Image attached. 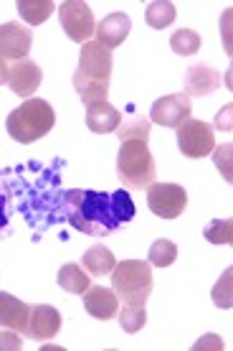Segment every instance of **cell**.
I'll list each match as a JSON object with an SVG mask.
<instances>
[{"mask_svg":"<svg viewBox=\"0 0 233 351\" xmlns=\"http://www.w3.org/2000/svg\"><path fill=\"white\" fill-rule=\"evenodd\" d=\"M231 105H225L221 112L216 114V128H225V130H231Z\"/></svg>","mask_w":233,"mask_h":351,"instance_id":"31","label":"cell"},{"mask_svg":"<svg viewBox=\"0 0 233 351\" xmlns=\"http://www.w3.org/2000/svg\"><path fill=\"white\" fill-rule=\"evenodd\" d=\"M56 282H59L66 293H77V295H81V293H87V290H89V275L81 270L77 263L64 265V267L59 270V278H56Z\"/></svg>","mask_w":233,"mask_h":351,"instance_id":"20","label":"cell"},{"mask_svg":"<svg viewBox=\"0 0 233 351\" xmlns=\"http://www.w3.org/2000/svg\"><path fill=\"white\" fill-rule=\"evenodd\" d=\"M147 206L160 219H175L188 206V193L178 184H152L147 186Z\"/></svg>","mask_w":233,"mask_h":351,"instance_id":"7","label":"cell"},{"mask_svg":"<svg viewBox=\"0 0 233 351\" xmlns=\"http://www.w3.org/2000/svg\"><path fill=\"white\" fill-rule=\"evenodd\" d=\"M109 206H112V217L117 219V224H130L135 217V202L127 191H117L109 196Z\"/></svg>","mask_w":233,"mask_h":351,"instance_id":"26","label":"cell"},{"mask_svg":"<svg viewBox=\"0 0 233 351\" xmlns=\"http://www.w3.org/2000/svg\"><path fill=\"white\" fill-rule=\"evenodd\" d=\"M231 275L233 270L228 267V270L223 272V278L218 280V285L213 288V303H216L218 308H231L233 306V295H231Z\"/></svg>","mask_w":233,"mask_h":351,"instance_id":"29","label":"cell"},{"mask_svg":"<svg viewBox=\"0 0 233 351\" xmlns=\"http://www.w3.org/2000/svg\"><path fill=\"white\" fill-rule=\"evenodd\" d=\"M81 263H84V267H87L89 275H107V272L114 270L117 260H114V255L104 245H94L92 250L84 252Z\"/></svg>","mask_w":233,"mask_h":351,"instance_id":"18","label":"cell"},{"mask_svg":"<svg viewBox=\"0 0 233 351\" xmlns=\"http://www.w3.org/2000/svg\"><path fill=\"white\" fill-rule=\"evenodd\" d=\"M31 44H33V34L26 26H20L18 21L0 26V59L20 62L31 51Z\"/></svg>","mask_w":233,"mask_h":351,"instance_id":"10","label":"cell"},{"mask_svg":"<svg viewBox=\"0 0 233 351\" xmlns=\"http://www.w3.org/2000/svg\"><path fill=\"white\" fill-rule=\"evenodd\" d=\"M175 5L173 3H167V0H155V3H150L147 5V13H145V21L150 28H155V31H163L167 28L170 23L175 21Z\"/></svg>","mask_w":233,"mask_h":351,"instance_id":"21","label":"cell"},{"mask_svg":"<svg viewBox=\"0 0 233 351\" xmlns=\"http://www.w3.org/2000/svg\"><path fill=\"white\" fill-rule=\"evenodd\" d=\"M206 239L210 245H231L233 239V221L231 219H213L206 227Z\"/></svg>","mask_w":233,"mask_h":351,"instance_id":"28","label":"cell"},{"mask_svg":"<svg viewBox=\"0 0 233 351\" xmlns=\"http://www.w3.org/2000/svg\"><path fill=\"white\" fill-rule=\"evenodd\" d=\"M77 74L89 82L109 84V77H112V53L107 51L102 44H96V41H87V44L81 46V53H79Z\"/></svg>","mask_w":233,"mask_h":351,"instance_id":"8","label":"cell"},{"mask_svg":"<svg viewBox=\"0 0 233 351\" xmlns=\"http://www.w3.org/2000/svg\"><path fill=\"white\" fill-rule=\"evenodd\" d=\"M53 10H56V5H53L51 0H18V13L31 26L46 23Z\"/></svg>","mask_w":233,"mask_h":351,"instance_id":"19","label":"cell"},{"mask_svg":"<svg viewBox=\"0 0 233 351\" xmlns=\"http://www.w3.org/2000/svg\"><path fill=\"white\" fill-rule=\"evenodd\" d=\"M117 173L127 189H147L155 184V158L142 141H124L117 153Z\"/></svg>","mask_w":233,"mask_h":351,"instance_id":"3","label":"cell"},{"mask_svg":"<svg viewBox=\"0 0 233 351\" xmlns=\"http://www.w3.org/2000/svg\"><path fill=\"white\" fill-rule=\"evenodd\" d=\"M28 313H31V306H26L20 298L10 295V293H0V326L26 336Z\"/></svg>","mask_w":233,"mask_h":351,"instance_id":"16","label":"cell"},{"mask_svg":"<svg viewBox=\"0 0 233 351\" xmlns=\"http://www.w3.org/2000/svg\"><path fill=\"white\" fill-rule=\"evenodd\" d=\"M120 324L127 334H137L139 328L147 324V311L145 306H137V303H124L120 313Z\"/></svg>","mask_w":233,"mask_h":351,"instance_id":"27","label":"cell"},{"mask_svg":"<svg viewBox=\"0 0 233 351\" xmlns=\"http://www.w3.org/2000/svg\"><path fill=\"white\" fill-rule=\"evenodd\" d=\"M61 331V313L53 306H31L28 313V339L46 341Z\"/></svg>","mask_w":233,"mask_h":351,"instance_id":"11","label":"cell"},{"mask_svg":"<svg viewBox=\"0 0 233 351\" xmlns=\"http://www.w3.org/2000/svg\"><path fill=\"white\" fill-rule=\"evenodd\" d=\"M175 130H178V148L188 158H206L216 148L213 128L208 123H203V120H185Z\"/></svg>","mask_w":233,"mask_h":351,"instance_id":"6","label":"cell"},{"mask_svg":"<svg viewBox=\"0 0 233 351\" xmlns=\"http://www.w3.org/2000/svg\"><path fill=\"white\" fill-rule=\"evenodd\" d=\"M114 132H117V138H120L122 143L124 141L147 143V138H150V120L139 117V114H130L127 120H122L120 128H117Z\"/></svg>","mask_w":233,"mask_h":351,"instance_id":"22","label":"cell"},{"mask_svg":"<svg viewBox=\"0 0 233 351\" xmlns=\"http://www.w3.org/2000/svg\"><path fill=\"white\" fill-rule=\"evenodd\" d=\"M59 18L64 34L69 36L71 41H77V44H87L96 31L94 13L81 0H66V3H61Z\"/></svg>","mask_w":233,"mask_h":351,"instance_id":"5","label":"cell"},{"mask_svg":"<svg viewBox=\"0 0 233 351\" xmlns=\"http://www.w3.org/2000/svg\"><path fill=\"white\" fill-rule=\"evenodd\" d=\"M69 202L74 204L69 221L77 229L87 232V234H109L120 227L117 219L112 217V206H109V196L96 191H71Z\"/></svg>","mask_w":233,"mask_h":351,"instance_id":"1","label":"cell"},{"mask_svg":"<svg viewBox=\"0 0 233 351\" xmlns=\"http://www.w3.org/2000/svg\"><path fill=\"white\" fill-rule=\"evenodd\" d=\"M84 308L89 316L99 318V321H109L117 316L120 311V298L112 288H102V285H89V290L84 293Z\"/></svg>","mask_w":233,"mask_h":351,"instance_id":"14","label":"cell"},{"mask_svg":"<svg viewBox=\"0 0 233 351\" xmlns=\"http://www.w3.org/2000/svg\"><path fill=\"white\" fill-rule=\"evenodd\" d=\"M231 153H233V145L231 143H225L221 148H213V163L218 166V171L223 173L225 184H231L233 181V171H231Z\"/></svg>","mask_w":233,"mask_h":351,"instance_id":"30","label":"cell"},{"mask_svg":"<svg viewBox=\"0 0 233 351\" xmlns=\"http://www.w3.org/2000/svg\"><path fill=\"white\" fill-rule=\"evenodd\" d=\"M178 260V247L170 239H157L150 245V252H147V263L152 267H170V265Z\"/></svg>","mask_w":233,"mask_h":351,"instance_id":"23","label":"cell"},{"mask_svg":"<svg viewBox=\"0 0 233 351\" xmlns=\"http://www.w3.org/2000/svg\"><path fill=\"white\" fill-rule=\"evenodd\" d=\"M41 82H44V71L36 62L31 59H20L10 66V74H8V87L13 89V95L18 97H28L33 95L36 89L41 87Z\"/></svg>","mask_w":233,"mask_h":351,"instance_id":"12","label":"cell"},{"mask_svg":"<svg viewBox=\"0 0 233 351\" xmlns=\"http://www.w3.org/2000/svg\"><path fill=\"white\" fill-rule=\"evenodd\" d=\"M122 123V114L107 99L87 107V128L92 132H114Z\"/></svg>","mask_w":233,"mask_h":351,"instance_id":"17","label":"cell"},{"mask_svg":"<svg viewBox=\"0 0 233 351\" xmlns=\"http://www.w3.org/2000/svg\"><path fill=\"white\" fill-rule=\"evenodd\" d=\"M170 49L180 56H190V53H198L200 49V36L190 28H180L170 36Z\"/></svg>","mask_w":233,"mask_h":351,"instance_id":"25","label":"cell"},{"mask_svg":"<svg viewBox=\"0 0 233 351\" xmlns=\"http://www.w3.org/2000/svg\"><path fill=\"white\" fill-rule=\"evenodd\" d=\"M8 74H10V66L5 64V59H0V84H8Z\"/></svg>","mask_w":233,"mask_h":351,"instance_id":"33","label":"cell"},{"mask_svg":"<svg viewBox=\"0 0 233 351\" xmlns=\"http://www.w3.org/2000/svg\"><path fill=\"white\" fill-rule=\"evenodd\" d=\"M74 89L79 92L81 102L87 107L94 105V102H102V99H107V95H109V84L89 82V80H84V77H79V74H74Z\"/></svg>","mask_w":233,"mask_h":351,"instance_id":"24","label":"cell"},{"mask_svg":"<svg viewBox=\"0 0 233 351\" xmlns=\"http://www.w3.org/2000/svg\"><path fill=\"white\" fill-rule=\"evenodd\" d=\"M56 123V112L53 107L46 102V99H26L20 107H16L13 112L8 114V135L20 145H28V143L41 141L44 135H49Z\"/></svg>","mask_w":233,"mask_h":351,"instance_id":"2","label":"cell"},{"mask_svg":"<svg viewBox=\"0 0 233 351\" xmlns=\"http://www.w3.org/2000/svg\"><path fill=\"white\" fill-rule=\"evenodd\" d=\"M130 31H132V21L127 13H122V10L109 13L107 18H102V23H99L94 31L96 44H102L107 51H109V49H117V46L124 44V38L130 36Z\"/></svg>","mask_w":233,"mask_h":351,"instance_id":"13","label":"cell"},{"mask_svg":"<svg viewBox=\"0 0 233 351\" xmlns=\"http://www.w3.org/2000/svg\"><path fill=\"white\" fill-rule=\"evenodd\" d=\"M112 290L122 303L145 306L152 293V265L145 260H122L112 270Z\"/></svg>","mask_w":233,"mask_h":351,"instance_id":"4","label":"cell"},{"mask_svg":"<svg viewBox=\"0 0 233 351\" xmlns=\"http://www.w3.org/2000/svg\"><path fill=\"white\" fill-rule=\"evenodd\" d=\"M190 97L185 92L178 95H167L163 99H157L152 110H150V123L163 125V128H178L185 120H190Z\"/></svg>","mask_w":233,"mask_h":351,"instance_id":"9","label":"cell"},{"mask_svg":"<svg viewBox=\"0 0 233 351\" xmlns=\"http://www.w3.org/2000/svg\"><path fill=\"white\" fill-rule=\"evenodd\" d=\"M221 87V71H216L213 66H206V64H193L188 71H185V95H195V97H208L213 95L216 89Z\"/></svg>","mask_w":233,"mask_h":351,"instance_id":"15","label":"cell"},{"mask_svg":"<svg viewBox=\"0 0 233 351\" xmlns=\"http://www.w3.org/2000/svg\"><path fill=\"white\" fill-rule=\"evenodd\" d=\"M0 349H20V336L0 334Z\"/></svg>","mask_w":233,"mask_h":351,"instance_id":"32","label":"cell"}]
</instances>
